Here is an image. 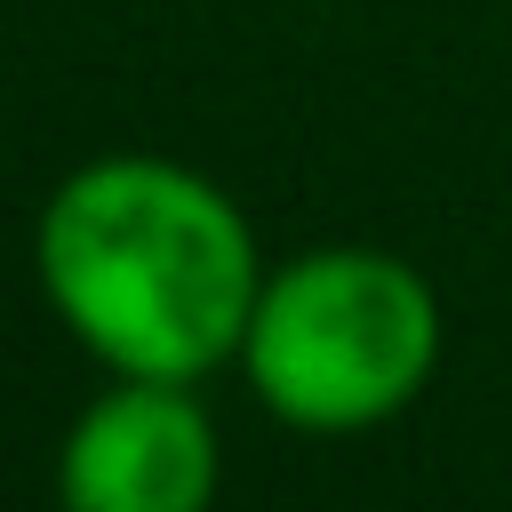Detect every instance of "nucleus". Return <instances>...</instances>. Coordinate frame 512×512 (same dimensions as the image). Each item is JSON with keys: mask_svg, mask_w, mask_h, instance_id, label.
Returning <instances> with one entry per match:
<instances>
[{"mask_svg": "<svg viewBox=\"0 0 512 512\" xmlns=\"http://www.w3.org/2000/svg\"><path fill=\"white\" fill-rule=\"evenodd\" d=\"M224 480L216 424L192 384L120 376L56 448V512H208Z\"/></svg>", "mask_w": 512, "mask_h": 512, "instance_id": "7ed1b4c3", "label": "nucleus"}, {"mask_svg": "<svg viewBox=\"0 0 512 512\" xmlns=\"http://www.w3.org/2000/svg\"><path fill=\"white\" fill-rule=\"evenodd\" d=\"M32 272L48 312L112 376L200 384L240 360L264 256L240 200L160 152L80 160L32 224Z\"/></svg>", "mask_w": 512, "mask_h": 512, "instance_id": "f257e3e1", "label": "nucleus"}, {"mask_svg": "<svg viewBox=\"0 0 512 512\" xmlns=\"http://www.w3.org/2000/svg\"><path fill=\"white\" fill-rule=\"evenodd\" d=\"M440 368L432 280L368 240H328L264 272L240 376L296 432H368L400 416Z\"/></svg>", "mask_w": 512, "mask_h": 512, "instance_id": "f03ea898", "label": "nucleus"}]
</instances>
